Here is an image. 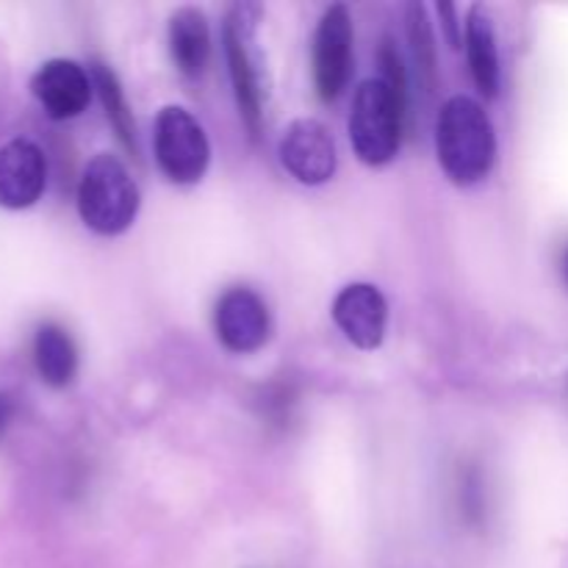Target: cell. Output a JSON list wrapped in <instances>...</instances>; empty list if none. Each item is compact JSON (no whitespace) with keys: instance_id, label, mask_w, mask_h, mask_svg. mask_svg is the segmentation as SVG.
<instances>
[{"instance_id":"obj_1","label":"cell","mask_w":568,"mask_h":568,"mask_svg":"<svg viewBox=\"0 0 568 568\" xmlns=\"http://www.w3.org/2000/svg\"><path fill=\"white\" fill-rule=\"evenodd\" d=\"M436 150L449 181L460 186L483 181L497 159V136L483 105L466 94L449 98L438 114Z\"/></svg>"},{"instance_id":"obj_2","label":"cell","mask_w":568,"mask_h":568,"mask_svg":"<svg viewBox=\"0 0 568 568\" xmlns=\"http://www.w3.org/2000/svg\"><path fill=\"white\" fill-rule=\"evenodd\" d=\"M139 186L116 155L100 153L83 170L78 183V214L89 231L116 236L136 220Z\"/></svg>"},{"instance_id":"obj_3","label":"cell","mask_w":568,"mask_h":568,"mask_svg":"<svg viewBox=\"0 0 568 568\" xmlns=\"http://www.w3.org/2000/svg\"><path fill=\"white\" fill-rule=\"evenodd\" d=\"M403 125L405 109L388 92L383 78L361 83L349 111V142L355 155L369 166L388 164L403 142Z\"/></svg>"},{"instance_id":"obj_4","label":"cell","mask_w":568,"mask_h":568,"mask_svg":"<svg viewBox=\"0 0 568 568\" xmlns=\"http://www.w3.org/2000/svg\"><path fill=\"white\" fill-rule=\"evenodd\" d=\"M261 9L253 3L233 6L225 20V53L231 67V81L236 89V103L242 109L250 133L258 136L264 116V83H261V55L255 48Z\"/></svg>"},{"instance_id":"obj_5","label":"cell","mask_w":568,"mask_h":568,"mask_svg":"<svg viewBox=\"0 0 568 568\" xmlns=\"http://www.w3.org/2000/svg\"><path fill=\"white\" fill-rule=\"evenodd\" d=\"M155 161L175 183H197L211 161V144L203 125L181 105H166L155 116Z\"/></svg>"},{"instance_id":"obj_6","label":"cell","mask_w":568,"mask_h":568,"mask_svg":"<svg viewBox=\"0 0 568 568\" xmlns=\"http://www.w3.org/2000/svg\"><path fill=\"white\" fill-rule=\"evenodd\" d=\"M353 72V17L344 3L331 6L322 14L314 39V83L316 94L333 103L344 92Z\"/></svg>"},{"instance_id":"obj_7","label":"cell","mask_w":568,"mask_h":568,"mask_svg":"<svg viewBox=\"0 0 568 568\" xmlns=\"http://www.w3.org/2000/svg\"><path fill=\"white\" fill-rule=\"evenodd\" d=\"M283 170L305 186H322L336 172V142L320 120H294L277 142Z\"/></svg>"},{"instance_id":"obj_8","label":"cell","mask_w":568,"mask_h":568,"mask_svg":"<svg viewBox=\"0 0 568 568\" xmlns=\"http://www.w3.org/2000/svg\"><path fill=\"white\" fill-rule=\"evenodd\" d=\"M333 322L358 349H377L386 338L388 303L372 283H349L333 300Z\"/></svg>"},{"instance_id":"obj_9","label":"cell","mask_w":568,"mask_h":568,"mask_svg":"<svg viewBox=\"0 0 568 568\" xmlns=\"http://www.w3.org/2000/svg\"><path fill=\"white\" fill-rule=\"evenodd\" d=\"M216 336L231 353H255L270 336V311L253 288H227L216 303Z\"/></svg>"},{"instance_id":"obj_10","label":"cell","mask_w":568,"mask_h":568,"mask_svg":"<svg viewBox=\"0 0 568 568\" xmlns=\"http://www.w3.org/2000/svg\"><path fill=\"white\" fill-rule=\"evenodd\" d=\"M92 75L70 59L44 61L31 78L33 98L53 120H72L83 114L92 100Z\"/></svg>"},{"instance_id":"obj_11","label":"cell","mask_w":568,"mask_h":568,"mask_svg":"<svg viewBox=\"0 0 568 568\" xmlns=\"http://www.w3.org/2000/svg\"><path fill=\"white\" fill-rule=\"evenodd\" d=\"M48 186V161L28 139H11L0 148V205L31 209Z\"/></svg>"},{"instance_id":"obj_12","label":"cell","mask_w":568,"mask_h":568,"mask_svg":"<svg viewBox=\"0 0 568 568\" xmlns=\"http://www.w3.org/2000/svg\"><path fill=\"white\" fill-rule=\"evenodd\" d=\"M170 53L183 75H203L211 59V28L203 11L186 6L170 17Z\"/></svg>"},{"instance_id":"obj_13","label":"cell","mask_w":568,"mask_h":568,"mask_svg":"<svg viewBox=\"0 0 568 568\" xmlns=\"http://www.w3.org/2000/svg\"><path fill=\"white\" fill-rule=\"evenodd\" d=\"M466 53H469L471 78L486 98L499 92V50L491 14L483 6H471L466 17Z\"/></svg>"},{"instance_id":"obj_14","label":"cell","mask_w":568,"mask_h":568,"mask_svg":"<svg viewBox=\"0 0 568 568\" xmlns=\"http://www.w3.org/2000/svg\"><path fill=\"white\" fill-rule=\"evenodd\" d=\"M33 364L48 386L64 388L78 375V349L70 333L55 322H44L33 336Z\"/></svg>"},{"instance_id":"obj_15","label":"cell","mask_w":568,"mask_h":568,"mask_svg":"<svg viewBox=\"0 0 568 568\" xmlns=\"http://www.w3.org/2000/svg\"><path fill=\"white\" fill-rule=\"evenodd\" d=\"M92 83H94V89H98L100 100H103L105 116H109V122H111V128H114L116 139L125 144V150L133 155V159H139L136 125H133L131 109H128L125 94H122V87H120V81H116L114 72H111V67H105L103 61H94V64H92Z\"/></svg>"},{"instance_id":"obj_16","label":"cell","mask_w":568,"mask_h":568,"mask_svg":"<svg viewBox=\"0 0 568 568\" xmlns=\"http://www.w3.org/2000/svg\"><path fill=\"white\" fill-rule=\"evenodd\" d=\"M408 39L422 83H425L427 92H433V87H436V44H433V28L422 3L408 6Z\"/></svg>"},{"instance_id":"obj_17","label":"cell","mask_w":568,"mask_h":568,"mask_svg":"<svg viewBox=\"0 0 568 568\" xmlns=\"http://www.w3.org/2000/svg\"><path fill=\"white\" fill-rule=\"evenodd\" d=\"M377 59H381V67H383V83H386L388 92L397 98V103L408 111V78H405L403 55H399L397 44H394L392 37H383Z\"/></svg>"},{"instance_id":"obj_18","label":"cell","mask_w":568,"mask_h":568,"mask_svg":"<svg viewBox=\"0 0 568 568\" xmlns=\"http://www.w3.org/2000/svg\"><path fill=\"white\" fill-rule=\"evenodd\" d=\"M438 11L444 14V28H447L449 42H453V48H458L460 31H458V17H455V6L453 3H442V6H438Z\"/></svg>"},{"instance_id":"obj_19","label":"cell","mask_w":568,"mask_h":568,"mask_svg":"<svg viewBox=\"0 0 568 568\" xmlns=\"http://www.w3.org/2000/svg\"><path fill=\"white\" fill-rule=\"evenodd\" d=\"M11 416H14V403H11L9 394H0V436L11 425Z\"/></svg>"},{"instance_id":"obj_20","label":"cell","mask_w":568,"mask_h":568,"mask_svg":"<svg viewBox=\"0 0 568 568\" xmlns=\"http://www.w3.org/2000/svg\"><path fill=\"white\" fill-rule=\"evenodd\" d=\"M564 275H566V283H568V250H566V258H564Z\"/></svg>"}]
</instances>
